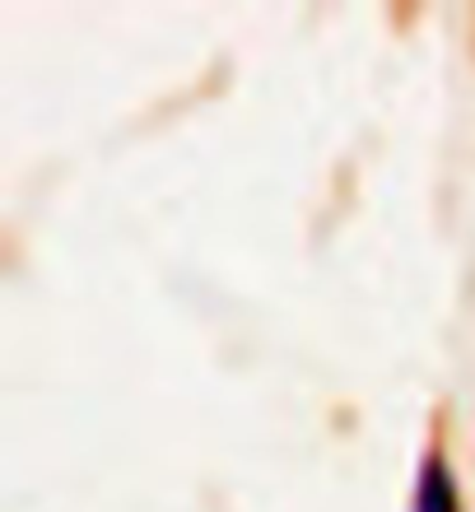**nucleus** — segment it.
I'll return each mask as SVG.
<instances>
[{
	"instance_id": "1",
	"label": "nucleus",
	"mask_w": 475,
	"mask_h": 512,
	"mask_svg": "<svg viewBox=\"0 0 475 512\" xmlns=\"http://www.w3.org/2000/svg\"><path fill=\"white\" fill-rule=\"evenodd\" d=\"M410 512H462V489H457V471L443 452H429L420 461L415 489H410Z\"/></svg>"
}]
</instances>
